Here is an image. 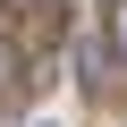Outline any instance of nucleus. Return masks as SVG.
<instances>
[{"mask_svg": "<svg viewBox=\"0 0 127 127\" xmlns=\"http://www.w3.org/2000/svg\"><path fill=\"white\" fill-rule=\"evenodd\" d=\"M102 51L127 59V0H110V26H102Z\"/></svg>", "mask_w": 127, "mask_h": 127, "instance_id": "obj_1", "label": "nucleus"}, {"mask_svg": "<svg viewBox=\"0 0 127 127\" xmlns=\"http://www.w3.org/2000/svg\"><path fill=\"white\" fill-rule=\"evenodd\" d=\"M9 85H17V51H9V34H0V102H9Z\"/></svg>", "mask_w": 127, "mask_h": 127, "instance_id": "obj_2", "label": "nucleus"}]
</instances>
